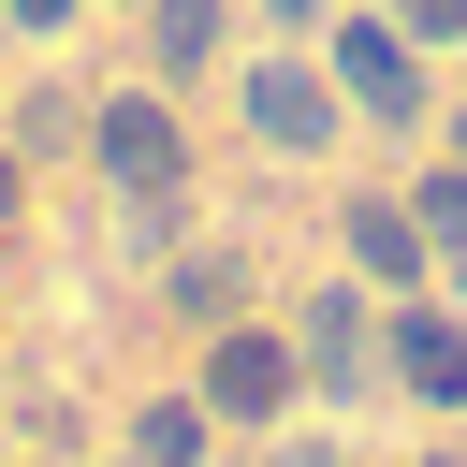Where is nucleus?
<instances>
[{"mask_svg":"<svg viewBox=\"0 0 467 467\" xmlns=\"http://www.w3.org/2000/svg\"><path fill=\"white\" fill-rule=\"evenodd\" d=\"M88 161H102L131 204H161V190L190 175V131H175V102H146V88H131V102H102V117H88Z\"/></svg>","mask_w":467,"mask_h":467,"instance_id":"nucleus-1","label":"nucleus"},{"mask_svg":"<svg viewBox=\"0 0 467 467\" xmlns=\"http://www.w3.org/2000/svg\"><path fill=\"white\" fill-rule=\"evenodd\" d=\"M204 409H248V423L292 409V336H219L204 350Z\"/></svg>","mask_w":467,"mask_h":467,"instance_id":"nucleus-2","label":"nucleus"},{"mask_svg":"<svg viewBox=\"0 0 467 467\" xmlns=\"http://www.w3.org/2000/svg\"><path fill=\"white\" fill-rule=\"evenodd\" d=\"M248 131H263V146H321V131H336V88L292 73V58H263V73H248Z\"/></svg>","mask_w":467,"mask_h":467,"instance_id":"nucleus-3","label":"nucleus"},{"mask_svg":"<svg viewBox=\"0 0 467 467\" xmlns=\"http://www.w3.org/2000/svg\"><path fill=\"white\" fill-rule=\"evenodd\" d=\"M336 88H350L365 117H409V102H423V73H409V29H350V44H336Z\"/></svg>","mask_w":467,"mask_h":467,"instance_id":"nucleus-4","label":"nucleus"},{"mask_svg":"<svg viewBox=\"0 0 467 467\" xmlns=\"http://www.w3.org/2000/svg\"><path fill=\"white\" fill-rule=\"evenodd\" d=\"M394 379L452 409V394H467V336H452V321H394Z\"/></svg>","mask_w":467,"mask_h":467,"instance_id":"nucleus-5","label":"nucleus"},{"mask_svg":"<svg viewBox=\"0 0 467 467\" xmlns=\"http://www.w3.org/2000/svg\"><path fill=\"white\" fill-rule=\"evenodd\" d=\"M350 248H365L379 277H409V292H423V234H409V204H350Z\"/></svg>","mask_w":467,"mask_h":467,"instance_id":"nucleus-6","label":"nucleus"},{"mask_svg":"<svg viewBox=\"0 0 467 467\" xmlns=\"http://www.w3.org/2000/svg\"><path fill=\"white\" fill-rule=\"evenodd\" d=\"M146 58H161V73L219 58V0H161V15H146Z\"/></svg>","mask_w":467,"mask_h":467,"instance_id":"nucleus-7","label":"nucleus"},{"mask_svg":"<svg viewBox=\"0 0 467 467\" xmlns=\"http://www.w3.org/2000/svg\"><path fill=\"white\" fill-rule=\"evenodd\" d=\"M131 452H146V467H190V452H204V394H175V409H146V423H131Z\"/></svg>","mask_w":467,"mask_h":467,"instance_id":"nucleus-8","label":"nucleus"},{"mask_svg":"<svg viewBox=\"0 0 467 467\" xmlns=\"http://www.w3.org/2000/svg\"><path fill=\"white\" fill-rule=\"evenodd\" d=\"M394 15H409V29H467V0H394Z\"/></svg>","mask_w":467,"mask_h":467,"instance_id":"nucleus-9","label":"nucleus"},{"mask_svg":"<svg viewBox=\"0 0 467 467\" xmlns=\"http://www.w3.org/2000/svg\"><path fill=\"white\" fill-rule=\"evenodd\" d=\"M15 15H29V29H44V15H73V0H15Z\"/></svg>","mask_w":467,"mask_h":467,"instance_id":"nucleus-10","label":"nucleus"},{"mask_svg":"<svg viewBox=\"0 0 467 467\" xmlns=\"http://www.w3.org/2000/svg\"><path fill=\"white\" fill-rule=\"evenodd\" d=\"M0 204H15V161H0Z\"/></svg>","mask_w":467,"mask_h":467,"instance_id":"nucleus-11","label":"nucleus"},{"mask_svg":"<svg viewBox=\"0 0 467 467\" xmlns=\"http://www.w3.org/2000/svg\"><path fill=\"white\" fill-rule=\"evenodd\" d=\"M0 15H15V0H0Z\"/></svg>","mask_w":467,"mask_h":467,"instance_id":"nucleus-12","label":"nucleus"}]
</instances>
